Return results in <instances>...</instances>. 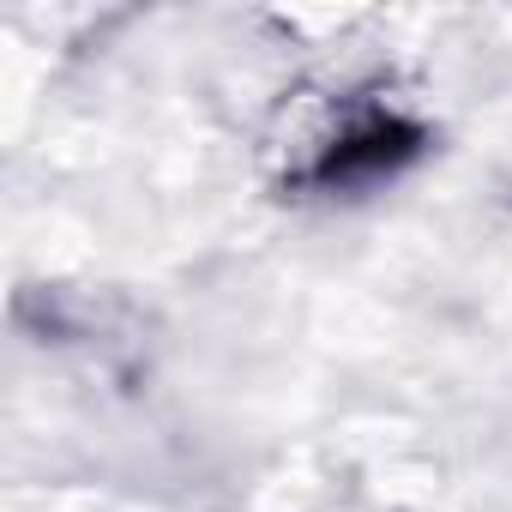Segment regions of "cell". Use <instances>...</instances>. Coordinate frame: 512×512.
<instances>
[{"instance_id": "cell-1", "label": "cell", "mask_w": 512, "mask_h": 512, "mask_svg": "<svg viewBox=\"0 0 512 512\" xmlns=\"http://www.w3.org/2000/svg\"><path fill=\"white\" fill-rule=\"evenodd\" d=\"M404 157H416V127L392 121V115H368L356 121L320 163V181H374V175H392Z\"/></svg>"}]
</instances>
